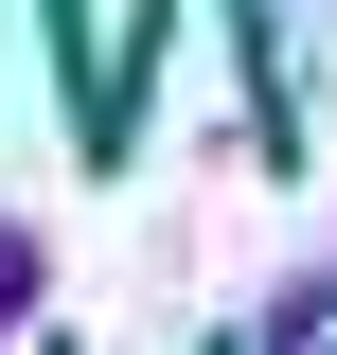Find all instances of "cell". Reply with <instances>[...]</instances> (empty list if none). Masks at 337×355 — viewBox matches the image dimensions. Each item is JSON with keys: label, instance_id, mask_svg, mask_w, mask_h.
I'll use <instances>...</instances> for the list:
<instances>
[{"label": "cell", "instance_id": "cell-1", "mask_svg": "<svg viewBox=\"0 0 337 355\" xmlns=\"http://www.w3.org/2000/svg\"><path fill=\"white\" fill-rule=\"evenodd\" d=\"M0 320H36V231H0Z\"/></svg>", "mask_w": 337, "mask_h": 355}, {"label": "cell", "instance_id": "cell-2", "mask_svg": "<svg viewBox=\"0 0 337 355\" xmlns=\"http://www.w3.org/2000/svg\"><path fill=\"white\" fill-rule=\"evenodd\" d=\"M284 355H337V302H320V320H302V338H284Z\"/></svg>", "mask_w": 337, "mask_h": 355}]
</instances>
